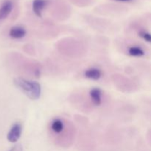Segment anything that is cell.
<instances>
[{"mask_svg": "<svg viewBox=\"0 0 151 151\" xmlns=\"http://www.w3.org/2000/svg\"><path fill=\"white\" fill-rule=\"evenodd\" d=\"M13 8V4L11 1H6L0 7V19H4L9 16Z\"/></svg>", "mask_w": 151, "mask_h": 151, "instance_id": "cell-5", "label": "cell"}, {"mask_svg": "<svg viewBox=\"0 0 151 151\" xmlns=\"http://www.w3.org/2000/svg\"><path fill=\"white\" fill-rule=\"evenodd\" d=\"M84 76L86 78L93 81H98L102 77V72L97 68H91L84 72Z\"/></svg>", "mask_w": 151, "mask_h": 151, "instance_id": "cell-7", "label": "cell"}, {"mask_svg": "<svg viewBox=\"0 0 151 151\" xmlns=\"http://www.w3.org/2000/svg\"><path fill=\"white\" fill-rule=\"evenodd\" d=\"M13 84L31 100H37L41 97V87L36 81L16 78L13 79Z\"/></svg>", "mask_w": 151, "mask_h": 151, "instance_id": "cell-1", "label": "cell"}, {"mask_svg": "<svg viewBox=\"0 0 151 151\" xmlns=\"http://www.w3.org/2000/svg\"><path fill=\"white\" fill-rule=\"evenodd\" d=\"M128 54L134 57H142L145 55L144 51L141 47H139L137 46H133L131 47L128 50Z\"/></svg>", "mask_w": 151, "mask_h": 151, "instance_id": "cell-9", "label": "cell"}, {"mask_svg": "<svg viewBox=\"0 0 151 151\" xmlns=\"http://www.w3.org/2000/svg\"><path fill=\"white\" fill-rule=\"evenodd\" d=\"M22 132V127L21 124L15 123L11 127L7 135V139L10 142L16 143L20 139Z\"/></svg>", "mask_w": 151, "mask_h": 151, "instance_id": "cell-2", "label": "cell"}, {"mask_svg": "<svg viewBox=\"0 0 151 151\" xmlns=\"http://www.w3.org/2000/svg\"><path fill=\"white\" fill-rule=\"evenodd\" d=\"M47 0H33L32 1V10L38 17H41L42 12L47 5Z\"/></svg>", "mask_w": 151, "mask_h": 151, "instance_id": "cell-4", "label": "cell"}, {"mask_svg": "<svg viewBox=\"0 0 151 151\" xmlns=\"http://www.w3.org/2000/svg\"><path fill=\"white\" fill-rule=\"evenodd\" d=\"M117 1H122V2H130V1H133V0H115Z\"/></svg>", "mask_w": 151, "mask_h": 151, "instance_id": "cell-12", "label": "cell"}, {"mask_svg": "<svg viewBox=\"0 0 151 151\" xmlns=\"http://www.w3.org/2000/svg\"><path fill=\"white\" fill-rule=\"evenodd\" d=\"M90 97L93 104L96 106H99L102 103V91L100 88H94L90 90Z\"/></svg>", "mask_w": 151, "mask_h": 151, "instance_id": "cell-6", "label": "cell"}, {"mask_svg": "<svg viewBox=\"0 0 151 151\" xmlns=\"http://www.w3.org/2000/svg\"><path fill=\"white\" fill-rule=\"evenodd\" d=\"M9 151H23V147H22V146L21 145L18 144L13 146Z\"/></svg>", "mask_w": 151, "mask_h": 151, "instance_id": "cell-11", "label": "cell"}, {"mask_svg": "<svg viewBox=\"0 0 151 151\" xmlns=\"http://www.w3.org/2000/svg\"><path fill=\"white\" fill-rule=\"evenodd\" d=\"M51 129L55 134H60L64 130V123L60 119H55L51 123Z\"/></svg>", "mask_w": 151, "mask_h": 151, "instance_id": "cell-8", "label": "cell"}, {"mask_svg": "<svg viewBox=\"0 0 151 151\" xmlns=\"http://www.w3.org/2000/svg\"><path fill=\"white\" fill-rule=\"evenodd\" d=\"M26 34V29L20 26L13 27L9 32V35L13 39H21V38H24Z\"/></svg>", "mask_w": 151, "mask_h": 151, "instance_id": "cell-3", "label": "cell"}, {"mask_svg": "<svg viewBox=\"0 0 151 151\" xmlns=\"http://www.w3.org/2000/svg\"><path fill=\"white\" fill-rule=\"evenodd\" d=\"M139 35L147 42H150L151 41L150 34L146 31H141V32H139Z\"/></svg>", "mask_w": 151, "mask_h": 151, "instance_id": "cell-10", "label": "cell"}]
</instances>
